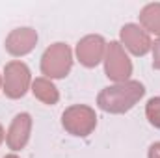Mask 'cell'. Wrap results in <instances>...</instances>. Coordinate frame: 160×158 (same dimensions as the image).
<instances>
[{
	"label": "cell",
	"mask_w": 160,
	"mask_h": 158,
	"mask_svg": "<svg viewBox=\"0 0 160 158\" xmlns=\"http://www.w3.org/2000/svg\"><path fill=\"white\" fill-rule=\"evenodd\" d=\"M121 45L123 48H127L130 54L134 56H145L151 47H153V41L151 36L140 26V24H134V22H128L121 28Z\"/></svg>",
	"instance_id": "obj_6"
},
{
	"label": "cell",
	"mask_w": 160,
	"mask_h": 158,
	"mask_svg": "<svg viewBox=\"0 0 160 158\" xmlns=\"http://www.w3.org/2000/svg\"><path fill=\"white\" fill-rule=\"evenodd\" d=\"M104 71L106 77L114 80L116 84L130 80L132 75V62L127 56L123 45L118 41H112L110 45H106V52H104Z\"/></svg>",
	"instance_id": "obj_5"
},
{
	"label": "cell",
	"mask_w": 160,
	"mask_h": 158,
	"mask_svg": "<svg viewBox=\"0 0 160 158\" xmlns=\"http://www.w3.org/2000/svg\"><path fill=\"white\" fill-rule=\"evenodd\" d=\"M140 26L151 36H158L160 37V2L147 4L142 11H140Z\"/></svg>",
	"instance_id": "obj_11"
},
{
	"label": "cell",
	"mask_w": 160,
	"mask_h": 158,
	"mask_svg": "<svg viewBox=\"0 0 160 158\" xmlns=\"http://www.w3.org/2000/svg\"><path fill=\"white\" fill-rule=\"evenodd\" d=\"M73 67V52L65 43L50 45L41 56V73L45 78H65Z\"/></svg>",
	"instance_id": "obj_2"
},
{
	"label": "cell",
	"mask_w": 160,
	"mask_h": 158,
	"mask_svg": "<svg viewBox=\"0 0 160 158\" xmlns=\"http://www.w3.org/2000/svg\"><path fill=\"white\" fill-rule=\"evenodd\" d=\"M32 86L30 69L26 63L13 60L4 67V78H2V91L9 99H21L26 95V91Z\"/></svg>",
	"instance_id": "obj_4"
},
{
	"label": "cell",
	"mask_w": 160,
	"mask_h": 158,
	"mask_svg": "<svg viewBox=\"0 0 160 158\" xmlns=\"http://www.w3.org/2000/svg\"><path fill=\"white\" fill-rule=\"evenodd\" d=\"M32 93L36 99H39L43 104H48V106H52L60 101L58 87L52 84V80L45 78V77H39L32 82Z\"/></svg>",
	"instance_id": "obj_10"
},
{
	"label": "cell",
	"mask_w": 160,
	"mask_h": 158,
	"mask_svg": "<svg viewBox=\"0 0 160 158\" xmlns=\"http://www.w3.org/2000/svg\"><path fill=\"white\" fill-rule=\"evenodd\" d=\"M145 95V87L138 80H127L104 87L97 97V106L108 114H125L132 110Z\"/></svg>",
	"instance_id": "obj_1"
},
{
	"label": "cell",
	"mask_w": 160,
	"mask_h": 158,
	"mask_svg": "<svg viewBox=\"0 0 160 158\" xmlns=\"http://www.w3.org/2000/svg\"><path fill=\"white\" fill-rule=\"evenodd\" d=\"M104 52H106V41L101 36H86L77 45V58L88 69L97 67L104 60Z\"/></svg>",
	"instance_id": "obj_7"
},
{
	"label": "cell",
	"mask_w": 160,
	"mask_h": 158,
	"mask_svg": "<svg viewBox=\"0 0 160 158\" xmlns=\"http://www.w3.org/2000/svg\"><path fill=\"white\" fill-rule=\"evenodd\" d=\"M30 134H32V116L22 112V114H17L9 128H8V134H6V143L11 151H21L26 147L28 140H30Z\"/></svg>",
	"instance_id": "obj_8"
},
{
	"label": "cell",
	"mask_w": 160,
	"mask_h": 158,
	"mask_svg": "<svg viewBox=\"0 0 160 158\" xmlns=\"http://www.w3.org/2000/svg\"><path fill=\"white\" fill-rule=\"evenodd\" d=\"M147 156H149V158H160V141H155V143L149 147Z\"/></svg>",
	"instance_id": "obj_14"
},
{
	"label": "cell",
	"mask_w": 160,
	"mask_h": 158,
	"mask_svg": "<svg viewBox=\"0 0 160 158\" xmlns=\"http://www.w3.org/2000/svg\"><path fill=\"white\" fill-rule=\"evenodd\" d=\"M151 50H153V67L157 71H160V37L153 43Z\"/></svg>",
	"instance_id": "obj_13"
},
{
	"label": "cell",
	"mask_w": 160,
	"mask_h": 158,
	"mask_svg": "<svg viewBox=\"0 0 160 158\" xmlns=\"http://www.w3.org/2000/svg\"><path fill=\"white\" fill-rule=\"evenodd\" d=\"M38 43V32L34 28H15L6 37V50L11 56H24L34 50Z\"/></svg>",
	"instance_id": "obj_9"
},
{
	"label": "cell",
	"mask_w": 160,
	"mask_h": 158,
	"mask_svg": "<svg viewBox=\"0 0 160 158\" xmlns=\"http://www.w3.org/2000/svg\"><path fill=\"white\" fill-rule=\"evenodd\" d=\"M145 116L149 119V123L160 128V97H153L147 101V106H145Z\"/></svg>",
	"instance_id": "obj_12"
},
{
	"label": "cell",
	"mask_w": 160,
	"mask_h": 158,
	"mask_svg": "<svg viewBox=\"0 0 160 158\" xmlns=\"http://www.w3.org/2000/svg\"><path fill=\"white\" fill-rule=\"evenodd\" d=\"M62 126L73 136H89L97 126V114L91 106L73 104L62 114Z\"/></svg>",
	"instance_id": "obj_3"
},
{
	"label": "cell",
	"mask_w": 160,
	"mask_h": 158,
	"mask_svg": "<svg viewBox=\"0 0 160 158\" xmlns=\"http://www.w3.org/2000/svg\"><path fill=\"white\" fill-rule=\"evenodd\" d=\"M4 158H19V156H17V155H13V153H11V155H6V156H4Z\"/></svg>",
	"instance_id": "obj_16"
},
{
	"label": "cell",
	"mask_w": 160,
	"mask_h": 158,
	"mask_svg": "<svg viewBox=\"0 0 160 158\" xmlns=\"http://www.w3.org/2000/svg\"><path fill=\"white\" fill-rule=\"evenodd\" d=\"M4 141V128H2V125H0V143Z\"/></svg>",
	"instance_id": "obj_15"
},
{
	"label": "cell",
	"mask_w": 160,
	"mask_h": 158,
	"mask_svg": "<svg viewBox=\"0 0 160 158\" xmlns=\"http://www.w3.org/2000/svg\"><path fill=\"white\" fill-rule=\"evenodd\" d=\"M0 87H2V77H0Z\"/></svg>",
	"instance_id": "obj_17"
}]
</instances>
